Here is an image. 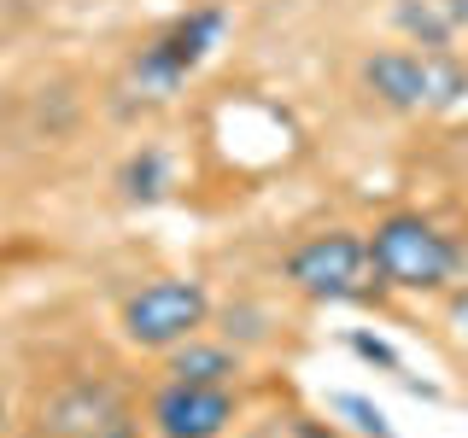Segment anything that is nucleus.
Segmentation results:
<instances>
[{
	"label": "nucleus",
	"instance_id": "obj_1",
	"mask_svg": "<svg viewBox=\"0 0 468 438\" xmlns=\"http://www.w3.org/2000/svg\"><path fill=\"white\" fill-rule=\"evenodd\" d=\"M369 257H375V275L399 292H439L463 269V245L439 223H428L421 211L380 216L369 228Z\"/></svg>",
	"mask_w": 468,
	"mask_h": 438
},
{
	"label": "nucleus",
	"instance_id": "obj_2",
	"mask_svg": "<svg viewBox=\"0 0 468 438\" xmlns=\"http://www.w3.org/2000/svg\"><path fill=\"white\" fill-rule=\"evenodd\" d=\"M363 88L392 111H451L468 99V70L451 47H387L363 58Z\"/></svg>",
	"mask_w": 468,
	"mask_h": 438
},
{
	"label": "nucleus",
	"instance_id": "obj_3",
	"mask_svg": "<svg viewBox=\"0 0 468 438\" xmlns=\"http://www.w3.org/2000/svg\"><path fill=\"white\" fill-rule=\"evenodd\" d=\"M287 281L304 292V298H369L375 292V257H369V240L351 228H328V234H311L304 245H292L287 257Z\"/></svg>",
	"mask_w": 468,
	"mask_h": 438
},
{
	"label": "nucleus",
	"instance_id": "obj_4",
	"mask_svg": "<svg viewBox=\"0 0 468 438\" xmlns=\"http://www.w3.org/2000/svg\"><path fill=\"white\" fill-rule=\"evenodd\" d=\"M223 29H229V12L223 6H194V12H182L176 24H165L153 41L141 47L135 58V82L146 88V94H176L194 70L211 58V47L223 41Z\"/></svg>",
	"mask_w": 468,
	"mask_h": 438
},
{
	"label": "nucleus",
	"instance_id": "obj_5",
	"mask_svg": "<svg viewBox=\"0 0 468 438\" xmlns=\"http://www.w3.org/2000/svg\"><path fill=\"white\" fill-rule=\"evenodd\" d=\"M211 321V298L199 281H146L123 298V339L141 350H170Z\"/></svg>",
	"mask_w": 468,
	"mask_h": 438
},
{
	"label": "nucleus",
	"instance_id": "obj_6",
	"mask_svg": "<svg viewBox=\"0 0 468 438\" xmlns=\"http://www.w3.org/2000/svg\"><path fill=\"white\" fill-rule=\"evenodd\" d=\"M41 438H135V421L106 386H65L41 403Z\"/></svg>",
	"mask_w": 468,
	"mask_h": 438
},
{
	"label": "nucleus",
	"instance_id": "obj_7",
	"mask_svg": "<svg viewBox=\"0 0 468 438\" xmlns=\"http://www.w3.org/2000/svg\"><path fill=\"white\" fill-rule=\"evenodd\" d=\"M234 427V391L229 386H182L170 380L153 398V433L158 438H223Z\"/></svg>",
	"mask_w": 468,
	"mask_h": 438
},
{
	"label": "nucleus",
	"instance_id": "obj_8",
	"mask_svg": "<svg viewBox=\"0 0 468 438\" xmlns=\"http://www.w3.org/2000/svg\"><path fill=\"white\" fill-rule=\"evenodd\" d=\"M170 380H182V386H234V374H240V350L229 345H211V339H182L170 345V362H165Z\"/></svg>",
	"mask_w": 468,
	"mask_h": 438
},
{
	"label": "nucleus",
	"instance_id": "obj_9",
	"mask_svg": "<svg viewBox=\"0 0 468 438\" xmlns=\"http://www.w3.org/2000/svg\"><path fill=\"white\" fill-rule=\"evenodd\" d=\"M334 415H346L363 438H399V433H392V421H387V409L369 403V398H357V391H340V398H334Z\"/></svg>",
	"mask_w": 468,
	"mask_h": 438
},
{
	"label": "nucleus",
	"instance_id": "obj_10",
	"mask_svg": "<svg viewBox=\"0 0 468 438\" xmlns=\"http://www.w3.org/2000/svg\"><path fill=\"white\" fill-rule=\"evenodd\" d=\"M240 438H340V433L322 427V421H304V415H270V421H258V427L240 433Z\"/></svg>",
	"mask_w": 468,
	"mask_h": 438
},
{
	"label": "nucleus",
	"instance_id": "obj_11",
	"mask_svg": "<svg viewBox=\"0 0 468 438\" xmlns=\"http://www.w3.org/2000/svg\"><path fill=\"white\" fill-rule=\"evenodd\" d=\"M123 193H129V199H153V193H158V152L129 158V170H123Z\"/></svg>",
	"mask_w": 468,
	"mask_h": 438
},
{
	"label": "nucleus",
	"instance_id": "obj_12",
	"mask_svg": "<svg viewBox=\"0 0 468 438\" xmlns=\"http://www.w3.org/2000/svg\"><path fill=\"white\" fill-rule=\"evenodd\" d=\"M351 350H357V357H369V362H380L387 374H399V357H392V345L369 339V333H351Z\"/></svg>",
	"mask_w": 468,
	"mask_h": 438
},
{
	"label": "nucleus",
	"instance_id": "obj_13",
	"mask_svg": "<svg viewBox=\"0 0 468 438\" xmlns=\"http://www.w3.org/2000/svg\"><path fill=\"white\" fill-rule=\"evenodd\" d=\"M451 328H457V339L468 345V287L451 292Z\"/></svg>",
	"mask_w": 468,
	"mask_h": 438
},
{
	"label": "nucleus",
	"instance_id": "obj_14",
	"mask_svg": "<svg viewBox=\"0 0 468 438\" xmlns=\"http://www.w3.org/2000/svg\"><path fill=\"white\" fill-rule=\"evenodd\" d=\"M0 415H6V403H0Z\"/></svg>",
	"mask_w": 468,
	"mask_h": 438
}]
</instances>
